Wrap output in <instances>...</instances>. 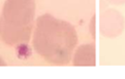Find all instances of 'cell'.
<instances>
[{
  "label": "cell",
  "mask_w": 125,
  "mask_h": 79,
  "mask_svg": "<svg viewBox=\"0 0 125 79\" xmlns=\"http://www.w3.org/2000/svg\"><path fill=\"white\" fill-rule=\"evenodd\" d=\"M78 43V34L68 22L44 15L38 19L34 46L39 55L54 65L69 64Z\"/></svg>",
  "instance_id": "obj_1"
},
{
  "label": "cell",
  "mask_w": 125,
  "mask_h": 79,
  "mask_svg": "<svg viewBox=\"0 0 125 79\" xmlns=\"http://www.w3.org/2000/svg\"><path fill=\"white\" fill-rule=\"evenodd\" d=\"M74 66H94L95 46L93 44L82 45L78 48L73 58Z\"/></svg>",
  "instance_id": "obj_2"
}]
</instances>
